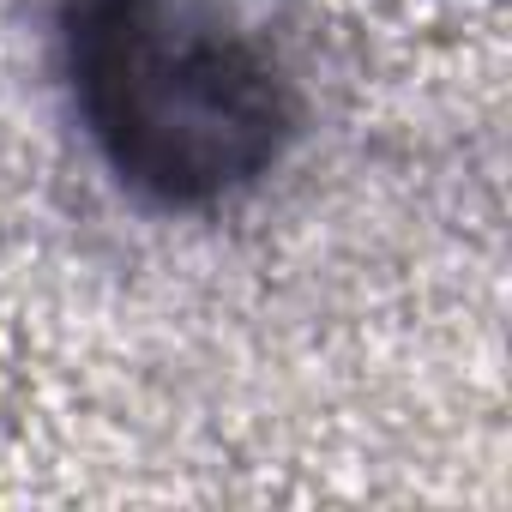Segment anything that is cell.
Masks as SVG:
<instances>
[{"label": "cell", "instance_id": "6da1fadb", "mask_svg": "<svg viewBox=\"0 0 512 512\" xmlns=\"http://www.w3.org/2000/svg\"><path fill=\"white\" fill-rule=\"evenodd\" d=\"M67 73L109 169L163 205L260 181L296 127L272 55L211 0H73Z\"/></svg>", "mask_w": 512, "mask_h": 512}]
</instances>
